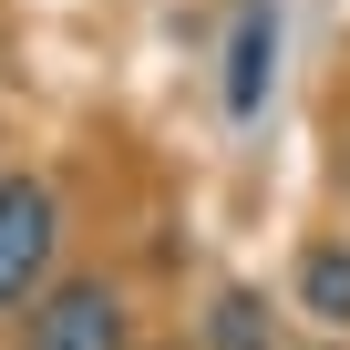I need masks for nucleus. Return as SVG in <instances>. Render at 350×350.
Here are the masks:
<instances>
[{"instance_id": "1", "label": "nucleus", "mask_w": 350, "mask_h": 350, "mask_svg": "<svg viewBox=\"0 0 350 350\" xmlns=\"http://www.w3.org/2000/svg\"><path fill=\"white\" fill-rule=\"evenodd\" d=\"M52 247H62V196L42 175H0V309L52 278Z\"/></svg>"}, {"instance_id": "2", "label": "nucleus", "mask_w": 350, "mask_h": 350, "mask_svg": "<svg viewBox=\"0 0 350 350\" xmlns=\"http://www.w3.org/2000/svg\"><path fill=\"white\" fill-rule=\"evenodd\" d=\"M31 350H124V299L103 278H62L31 319Z\"/></svg>"}, {"instance_id": "3", "label": "nucleus", "mask_w": 350, "mask_h": 350, "mask_svg": "<svg viewBox=\"0 0 350 350\" xmlns=\"http://www.w3.org/2000/svg\"><path fill=\"white\" fill-rule=\"evenodd\" d=\"M268 62H278V21H268V11H247V21H237V42H227V113H237V124L268 103Z\"/></svg>"}, {"instance_id": "4", "label": "nucleus", "mask_w": 350, "mask_h": 350, "mask_svg": "<svg viewBox=\"0 0 350 350\" xmlns=\"http://www.w3.org/2000/svg\"><path fill=\"white\" fill-rule=\"evenodd\" d=\"M299 309L329 319V329H350V247H309L299 258Z\"/></svg>"}, {"instance_id": "5", "label": "nucleus", "mask_w": 350, "mask_h": 350, "mask_svg": "<svg viewBox=\"0 0 350 350\" xmlns=\"http://www.w3.org/2000/svg\"><path fill=\"white\" fill-rule=\"evenodd\" d=\"M206 350H268V299L258 288H227L206 309Z\"/></svg>"}, {"instance_id": "6", "label": "nucleus", "mask_w": 350, "mask_h": 350, "mask_svg": "<svg viewBox=\"0 0 350 350\" xmlns=\"http://www.w3.org/2000/svg\"><path fill=\"white\" fill-rule=\"evenodd\" d=\"M340 175H350V154H340Z\"/></svg>"}]
</instances>
